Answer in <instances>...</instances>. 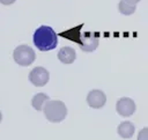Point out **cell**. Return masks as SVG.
<instances>
[{
  "label": "cell",
  "mask_w": 148,
  "mask_h": 140,
  "mask_svg": "<svg viewBox=\"0 0 148 140\" xmlns=\"http://www.w3.org/2000/svg\"><path fill=\"white\" fill-rule=\"evenodd\" d=\"M126 2H128V3H131V5H136L140 0H125Z\"/></svg>",
  "instance_id": "5bb4252c"
},
{
  "label": "cell",
  "mask_w": 148,
  "mask_h": 140,
  "mask_svg": "<svg viewBox=\"0 0 148 140\" xmlns=\"http://www.w3.org/2000/svg\"><path fill=\"white\" fill-rule=\"evenodd\" d=\"M15 1H16V0H0V3L8 6V5H12V3H14Z\"/></svg>",
  "instance_id": "4fadbf2b"
},
{
  "label": "cell",
  "mask_w": 148,
  "mask_h": 140,
  "mask_svg": "<svg viewBox=\"0 0 148 140\" xmlns=\"http://www.w3.org/2000/svg\"><path fill=\"white\" fill-rule=\"evenodd\" d=\"M98 46V37L90 32H83L80 35V47L84 52H92L97 49Z\"/></svg>",
  "instance_id": "5b68a950"
},
{
  "label": "cell",
  "mask_w": 148,
  "mask_h": 140,
  "mask_svg": "<svg viewBox=\"0 0 148 140\" xmlns=\"http://www.w3.org/2000/svg\"><path fill=\"white\" fill-rule=\"evenodd\" d=\"M134 130H135V127H134L133 123H131V121H123V123H120V124L118 125V127H117L118 134H119L121 138H124V139H130V138H132L133 134H134Z\"/></svg>",
  "instance_id": "9c48e42d"
},
{
  "label": "cell",
  "mask_w": 148,
  "mask_h": 140,
  "mask_svg": "<svg viewBox=\"0 0 148 140\" xmlns=\"http://www.w3.org/2000/svg\"><path fill=\"white\" fill-rule=\"evenodd\" d=\"M58 59L62 64L68 65V64L74 62V60L76 59V53H75V51H74L73 47L65 46V47H61L58 51Z\"/></svg>",
  "instance_id": "ba28073f"
},
{
  "label": "cell",
  "mask_w": 148,
  "mask_h": 140,
  "mask_svg": "<svg viewBox=\"0 0 148 140\" xmlns=\"http://www.w3.org/2000/svg\"><path fill=\"white\" fill-rule=\"evenodd\" d=\"M1 120H2V113H1V111H0V123H1Z\"/></svg>",
  "instance_id": "9a60e30c"
},
{
  "label": "cell",
  "mask_w": 148,
  "mask_h": 140,
  "mask_svg": "<svg viewBox=\"0 0 148 140\" xmlns=\"http://www.w3.org/2000/svg\"><path fill=\"white\" fill-rule=\"evenodd\" d=\"M117 112L123 117H130L135 111V103L130 97H121L117 101L116 104Z\"/></svg>",
  "instance_id": "8992f818"
},
{
  "label": "cell",
  "mask_w": 148,
  "mask_h": 140,
  "mask_svg": "<svg viewBox=\"0 0 148 140\" xmlns=\"http://www.w3.org/2000/svg\"><path fill=\"white\" fill-rule=\"evenodd\" d=\"M13 58L15 62L20 66H29L31 65L35 59H36V53L34 49H31L29 45H18L14 52H13Z\"/></svg>",
  "instance_id": "3957f363"
},
{
  "label": "cell",
  "mask_w": 148,
  "mask_h": 140,
  "mask_svg": "<svg viewBox=\"0 0 148 140\" xmlns=\"http://www.w3.org/2000/svg\"><path fill=\"white\" fill-rule=\"evenodd\" d=\"M49 79H50L49 71L46 68H44V67H40V66L35 67L29 73V80L36 87H43V86H45L49 82Z\"/></svg>",
  "instance_id": "277c9868"
},
{
  "label": "cell",
  "mask_w": 148,
  "mask_h": 140,
  "mask_svg": "<svg viewBox=\"0 0 148 140\" xmlns=\"http://www.w3.org/2000/svg\"><path fill=\"white\" fill-rule=\"evenodd\" d=\"M45 118L51 123H60L67 116V108L61 101H46L43 106Z\"/></svg>",
  "instance_id": "7a4b0ae2"
},
{
  "label": "cell",
  "mask_w": 148,
  "mask_h": 140,
  "mask_svg": "<svg viewBox=\"0 0 148 140\" xmlns=\"http://www.w3.org/2000/svg\"><path fill=\"white\" fill-rule=\"evenodd\" d=\"M105 102H106V96L99 89H92L87 95V103L90 108L101 109L104 106Z\"/></svg>",
  "instance_id": "52a82bcc"
},
{
  "label": "cell",
  "mask_w": 148,
  "mask_h": 140,
  "mask_svg": "<svg viewBox=\"0 0 148 140\" xmlns=\"http://www.w3.org/2000/svg\"><path fill=\"white\" fill-rule=\"evenodd\" d=\"M34 44L39 51H51L58 44L56 31L49 25H40L34 32Z\"/></svg>",
  "instance_id": "6da1fadb"
},
{
  "label": "cell",
  "mask_w": 148,
  "mask_h": 140,
  "mask_svg": "<svg viewBox=\"0 0 148 140\" xmlns=\"http://www.w3.org/2000/svg\"><path fill=\"white\" fill-rule=\"evenodd\" d=\"M138 140H148V127H143L139 134H138Z\"/></svg>",
  "instance_id": "7c38bea8"
},
{
  "label": "cell",
  "mask_w": 148,
  "mask_h": 140,
  "mask_svg": "<svg viewBox=\"0 0 148 140\" xmlns=\"http://www.w3.org/2000/svg\"><path fill=\"white\" fill-rule=\"evenodd\" d=\"M49 100H50V97H49L46 94H44V93H38V94H36V95L32 97V100H31V105H32V108H34L35 110L40 111V110L43 109L44 104L46 103V101H49Z\"/></svg>",
  "instance_id": "30bf717a"
},
{
  "label": "cell",
  "mask_w": 148,
  "mask_h": 140,
  "mask_svg": "<svg viewBox=\"0 0 148 140\" xmlns=\"http://www.w3.org/2000/svg\"><path fill=\"white\" fill-rule=\"evenodd\" d=\"M118 10L124 15H132L135 12V5H131L125 0H120L118 3Z\"/></svg>",
  "instance_id": "8fae6325"
}]
</instances>
